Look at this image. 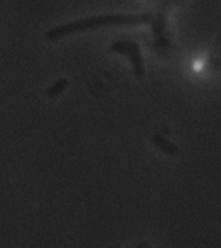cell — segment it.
Segmentation results:
<instances>
[{
    "label": "cell",
    "instance_id": "obj_5",
    "mask_svg": "<svg viewBox=\"0 0 221 248\" xmlns=\"http://www.w3.org/2000/svg\"><path fill=\"white\" fill-rule=\"evenodd\" d=\"M66 88H68V79L66 78H58L50 88H46L45 94H46V98H50V99L58 98V96H61L63 93H65Z\"/></svg>",
    "mask_w": 221,
    "mask_h": 248
},
{
    "label": "cell",
    "instance_id": "obj_1",
    "mask_svg": "<svg viewBox=\"0 0 221 248\" xmlns=\"http://www.w3.org/2000/svg\"><path fill=\"white\" fill-rule=\"evenodd\" d=\"M154 20L152 12H142V14H104L92 15V17L73 20V22L56 25L53 29L46 30L45 38L48 42H58V40L70 37L83 31L109 29V27H132V25H146Z\"/></svg>",
    "mask_w": 221,
    "mask_h": 248
},
{
    "label": "cell",
    "instance_id": "obj_2",
    "mask_svg": "<svg viewBox=\"0 0 221 248\" xmlns=\"http://www.w3.org/2000/svg\"><path fill=\"white\" fill-rule=\"evenodd\" d=\"M109 50L112 53L118 55H124V57L129 58L131 65H132V71L137 78L144 77L146 73V66H144V60H142V53H140V45L137 42H132V40L127 38H120L116 40L111 45Z\"/></svg>",
    "mask_w": 221,
    "mask_h": 248
},
{
    "label": "cell",
    "instance_id": "obj_3",
    "mask_svg": "<svg viewBox=\"0 0 221 248\" xmlns=\"http://www.w3.org/2000/svg\"><path fill=\"white\" fill-rule=\"evenodd\" d=\"M167 14H168V5H163L157 14H154V20L150 22L155 50L160 55H167L172 48V37L167 29Z\"/></svg>",
    "mask_w": 221,
    "mask_h": 248
},
{
    "label": "cell",
    "instance_id": "obj_4",
    "mask_svg": "<svg viewBox=\"0 0 221 248\" xmlns=\"http://www.w3.org/2000/svg\"><path fill=\"white\" fill-rule=\"evenodd\" d=\"M150 142L154 144L159 151H162V153H165L168 155H175L178 153V146H177L175 142L168 141L165 136H162V134H154L150 138Z\"/></svg>",
    "mask_w": 221,
    "mask_h": 248
}]
</instances>
